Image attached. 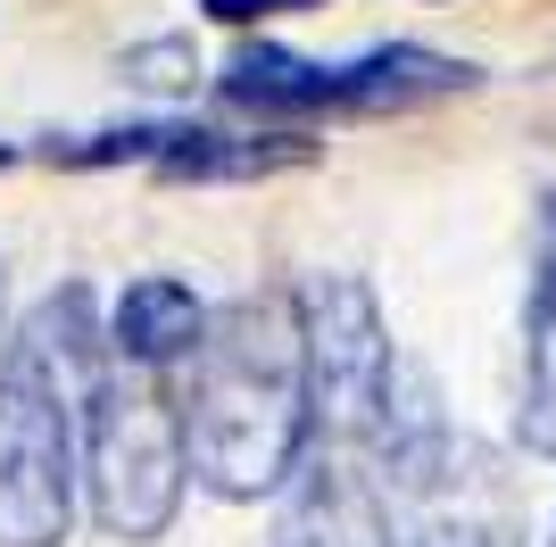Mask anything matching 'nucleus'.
<instances>
[{
    "mask_svg": "<svg viewBox=\"0 0 556 547\" xmlns=\"http://www.w3.org/2000/svg\"><path fill=\"white\" fill-rule=\"evenodd\" d=\"M191 382L175 398L184 423V473L216 498H266L300 465L316 415H307V348L291 298H232L200 323Z\"/></svg>",
    "mask_w": 556,
    "mask_h": 547,
    "instance_id": "nucleus-1",
    "label": "nucleus"
},
{
    "mask_svg": "<svg viewBox=\"0 0 556 547\" xmlns=\"http://www.w3.org/2000/svg\"><path fill=\"white\" fill-rule=\"evenodd\" d=\"M109 341L92 332L84 291L34 307L0 348V547H59L75 523V398Z\"/></svg>",
    "mask_w": 556,
    "mask_h": 547,
    "instance_id": "nucleus-2",
    "label": "nucleus"
},
{
    "mask_svg": "<svg viewBox=\"0 0 556 547\" xmlns=\"http://www.w3.org/2000/svg\"><path fill=\"white\" fill-rule=\"evenodd\" d=\"M75 481L109 539H159L184 506V423L159 365L100 357L75 398Z\"/></svg>",
    "mask_w": 556,
    "mask_h": 547,
    "instance_id": "nucleus-3",
    "label": "nucleus"
},
{
    "mask_svg": "<svg viewBox=\"0 0 556 547\" xmlns=\"http://www.w3.org/2000/svg\"><path fill=\"white\" fill-rule=\"evenodd\" d=\"M473 84L465 59H441L424 42H382L349 67H325V59H291L275 42H250L225 67V100L250 116H374V109H416V100H448V91Z\"/></svg>",
    "mask_w": 556,
    "mask_h": 547,
    "instance_id": "nucleus-4",
    "label": "nucleus"
},
{
    "mask_svg": "<svg viewBox=\"0 0 556 547\" xmlns=\"http://www.w3.org/2000/svg\"><path fill=\"white\" fill-rule=\"evenodd\" d=\"M291 307H300V348H307V415H316L307 440H349L374 456V432H382L399 382V348L382 332L374 291L349 274H316Z\"/></svg>",
    "mask_w": 556,
    "mask_h": 547,
    "instance_id": "nucleus-5",
    "label": "nucleus"
},
{
    "mask_svg": "<svg viewBox=\"0 0 556 547\" xmlns=\"http://www.w3.org/2000/svg\"><path fill=\"white\" fill-rule=\"evenodd\" d=\"M275 498V547H399L391 481L349 440H307Z\"/></svg>",
    "mask_w": 556,
    "mask_h": 547,
    "instance_id": "nucleus-6",
    "label": "nucleus"
},
{
    "mask_svg": "<svg viewBox=\"0 0 556 547\" xmlns=\"http://www.w3.org/2000/svg\"><path fill=\"white\" fill-rule=\"evenodd\" d=\"M515 440L532 456H556V191L532 225V298H523V407Z\"/></svg>",
    "mask_w": 556,
    "mask_h": 547,
    "instance_id": "nucleus-7",
    "label": "nucleus"
},
{
    "mask_svg": "<svg viewBox=\"0 0 556 547\" xmlns=\"http://www.w3.org/2000/svg\"><path fill=\"white\" fill-rule=\"evenodd\" d=\"M200 323H208V307L191 298V282H175V274H141V282H125V298H116L109 316V357H134V365H184L191 341H200Z\"/></svg>",
    "mask_w": 556,
    "mask_h": 547,
    "instance_id": "nucleus-8",
    "label": "nucleus"
},
{
    "mask_svg": "<svg viewBox=\"0 0 556 547\" xmlns=\"http://www.w3.org/2000/svg\"><path fill=\"white\" fill-rule=\"evenodd\" d=\"M125 75L150 91H191L200 59H191V42H141V50H125Z\"/></svg>",
    "mask_w": 556,
    "mask_h": 547,
    "instance_id": "nucleus-9",
    "label": "nucleus"
},
{
    "mask_svg": "<svg viewBox=\"0 0 556 547\" xmlns=\"http://www.w3.org/2000/svg\"><path fill=\"white\" fill-rule=\"evenodd\" d=\"M216 25H257V17H291V9H316V0H200Z\"/></svg>",
    "mask_w": 556,
    "mask_h": 547,
    "instance_id": "nucleus-10",
    "label": "nucleus"
},
{
    "mask_svg": "<svg viewBox=\"0 0 556 547\" xmlns=\"http://www.w3.org/2000/svg\"><path fill=\"white\" fill-rule=\"evenodd\" d=\"M416 547H490V539H482L473 523H424V531H416Z\"/></svg>",
    "mask_w": 556,
    "mask_h": 547,
    "instance_id": "nucleus-11",
    "label": "nucleus"
},
{
    "mask_svg": "<svg viewBox=\"0 0 556 547\" xmlns=\"http://www.w3.org/2000/svg\"><path fill=\"white\" fill-rule=\"evenodd\" d=\"M0 166H9V141H0Z\"/></svg>",
    "mask_w": 556,
    "mask_h": 547,
    "instance_id": "nucleus-12",
    "label": "nucleus"
},
{
    "mask_svg": "<svg viewBox=\"0 0 556 547\" xmlns=\"http://www.w3.org/2000/svg\"><path fill=\"white\" fill-rule=\"evenodd\" d=\"M548 547H556V531H548Z\"/></svg>",
    "mask_w": 556,
    "mask_h": 547,
    "instance_id": "nucleus-13",
    "label": "nucleus"
}]
</instances>
